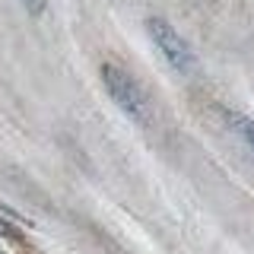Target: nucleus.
<instances>
[{
  "mask_svg": "<svg viewBox=\"0 0 254 254\" xmlns=\"http://www.w3.org/2000/svg\"><path fill=\"white\" fill-rule=\"evenodd\" d=\"M102 83H105L108 95L115 99V105L121 108L127 118H133V121L146 124V118H149L146 95H143V89L137 86V79H133L130 73L118 70L115 64H105V67H102Z\"/></svg>",
  "mask_w": 254,
  "mask_h": 254,
  "instance_id": "1",
  "label": "nucleus"
},
{
  "mask_svg": "<svg viewBox=\"0 0 254 254\" xmlns=\"http://www.w3.org/2000/svg\"><path fill=\"white\" fill-rule=\"evenodd\" d=\"M146 32H149V38L156 42V48L162 51V58L169 61L175 70H185V73H188V70L194 67V51H190L188 42L165 19H159V16L146 19Z\"/></svg>",
  "mask_w": 254,
  "mask_h": 254,
  "instance_id": "2",
  "label": "nucleus"
},
{
  "mask_svg": "<svg viewBox=\"0 0 254 254\" xmlns=\"http://www.w3.org/2000/svg\"><path fill=\"white\" fill-rule=\"evenodd\" d=\"M235 124H238V130H242V137L248 140V146L254 149V121H248V118H235Z\"/></svg>",
  "mask_w": 254,
  "mask_h": 254,
  "instance_id": "3",
  "label": "nucleus"
},
{
  "mask_svg": "<svg viewBox=\"0 0 254 254\" xmlns=\"http://www.w3.org/2000/svg\"><path fill=\"white\" fill-rule=\"evenodd\" d=\"M22 6H26L32 16H42L45 13V0H22Z\"/></svg>",
  "mask_w": 254,
  "mask_h": 254,
  "instance_id": "4",
  "label": "nucleus"
},
{
  "mask_svg": "<svg viewBox=\"0 0 254 254\" xmlns=\"http://www.w3.org/2000/svg\"><path fill=\"white\" fill-rule=\"evenodd\" d=\"M0 254H3V251H0Z\"/></svg>",
  "mask_w": 254,
  "mask_h": 254,
  "instance_id": "5",
  "label": "nucleus"
}]
</instances>
